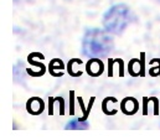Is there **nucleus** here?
Wrapping results in <instances>:
<instances>
[{
	"label": "nucleus",
	"instance_id": "6",
	"mask_svg": "<svg viewBox=\"0 0 160 140\" xmlns=\"http://www.w3.org/2000/svg\"><path fill=\"white\" fill-rule=\"evenodd\" d=\"M82 61L78 60V58H73L68 62L67 65V70H68V73L72 76V77H80L82 74Z\"/></svg>",
	"mask_w": 160,
	"mask_h": 140
},
{
	"label": "nucleus",
	"instance_id": "3",
	"mask_svg": "<svg viewBox=\"0 0 160 140\" xmlns=\"http://www.w3.org/2000/svg\"><path fill=\"white\" fill-rule=\"evenodd\" d=\"M104 66L103 62L101 61V58H91L87 63H86V72L92 76V77H98L103 73Z\"/></svg>",
	"mask_w": 160,
	"mask_h": 140
},
{
	"label": "nucleus",
	"instance_id": "10",
	"mask_svg": "<svg viewBox=\"0 0 160 140\" xmlns=\"http://www.w3.org/2000/svg\"><path fill=\"white\" fill-rule=\"evenodd\" d=\"M158 1H160V0H158Z\"/></svg>",
	"mask_w": 160,
	"mask_h": 140
},
{
	"label": "nucleus",
	"instance_id": "9",
	"mask_svg": "<svg viewBox=\"0 0 160 140\" xmlns=\"http://www.w3.org/2000/svg\"><path fill=\"white\" fill-rule=\"evenodd\" d=\"M129 73L133 76V77H138V76H144V72H143V63H140L139 60H132L129 62Z\"/></svg>",
	"mask_w": 160,
	"mask_h": 140
},
{
	"label": "nucleus",
	"instance_id": "8",
	"mask_svg": "<svg viewBox=\"0 0 160 140\" xmlns=\"http://www.w3.org/2000/svg\"><path fill=\"white\" fill-rule=\"evenodd\" d=\"M88 127L89 124L84 118H77V119L70 120L65 125V129H87Z\"/></svg>",
	"mask_w": 160,
	"mask_h": 140
},
{
	"label": "nucleus",
	"instance_id": "7",
	"mask_svg": "<svg viewBox=\"0 0 160 140\" xmlns=\"http://www.w3.org/2000/svg\"><path fill=\"white\" fill-rule=\"evenodd\" d=\"M48 70L50 73L55 77H61L63 74V63L61 60L58 58H55L50 62V66H48Z\"/></svg>",
	"mask_w": 160,
	"mask_h": 140
},
{
	"label": "nucleus",
	"instance_id": "4",
	"mask_svg": "<svg viewBox=\"0 0 160 140\" xmlns=\"http://www.w3.org/2000/svg\"><path fill=\"white\" fill-rule=\"evenodd\" d=\"M120 109L124 114L127 115H133L138 112L139 109V103L135 98L133 97H127L122 101V104H120Z\"/></svg>",
	"mask_w": 160,
	"mask_h": 140
},
{
	"label": "nucleus",
	"instance_id": "1",
	"mask_svg": "<svg viewBox=\"0 0 160 140\" xmlns=\"http://www.w3.org/2000/svg\"><path fill=\"white\" fill-rule=\"evenodd\" d=\"M107 30L98 28L87 29L82 38V51L88 58H104L114 47L113 37Z\"/></svg>",
	"mask_w": 160,
	"mask_h": 140
},
{
	"label": "nucleus",
	"instance_id": "2",
	"mask_svg": "<svg viewBox=\"0 0 160 140\" xmlns=\"http://www.w3.org/2000/svg\"><path fill=\"white\" fill-rule=\"evenodd\" d=\"M134 20L130 8L125 4H116L111 6L103 15L104 29L114 35H120Z\"/></svg>",
	"mask_w": 160,
	"mask_h": 140
},
{
	"label": "nucleus",
	"instance_id": "5",
	"mask_svg": "<svg viewBox=\"0 0 160 140\" xmlns=\"http://www.w3.org/2000/svg\"><path fill=\"white\" fill-rule=\"evenodd\" d=\"M26 110L32 115H39L43 112V102L39 97H32L26 102Z\"/></svg>",
	"mask_w": 160,
	"mask_h": 140
}]
</instances>
